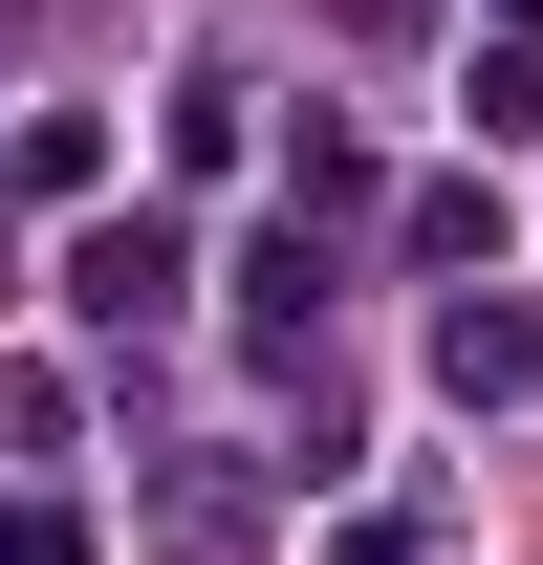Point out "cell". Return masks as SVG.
Returning <instances> with one entry per match:
<instances>
[{"mask_svg": "<svg viewBox=\"0 0 543 565\" xmlns=\"http://www.w3.org/2000/svg\"><path fill=\"white\" fill-rule=\"evenodd\" d=\"M500 44H522V66H543V0H500Z\"/></svg>", "mask_w": 543, "mask_h": 565, "instance_id": "8992f818", "label": "cell"}, {"mask_svg": "<svg viewBox=\"0 0 543 565\" xmlns=\"http://www.w3.org/2000/svg\"><path fill=\"white\" fill-rule=\"evenodd\" d=\"M0 414H22V392H0Z\"/></svg>", "mask_w": 543, "mask_h": 565, "instance_id": "52a82bcc", "label": "cell"}, {"mask_svg": "<svg viewBox=\"0 0 543 565\" xmlns=\"http://www.w3.org/2000/svg\"><path fill=\"white\" fill-rule=\"evenodd\" d=\"M370 196V131H327V109H305V131H283V217H348Z\"/></svg>", "mask_w": 543, "mask_h": 565, "instance_id": "277c9868", "label": "cell"}, {"mask_svg": "<svg viewBox=\"0 0 543 565\" xmlns=\"http://www.w3.org/2000/svg\"><path fill=\"white\" fill-rule=\"evenodd\" d=\"M0 565H87V522H66V500H22V522H0Z\"/></svg>", "mask_w": 543, "mask_h": 565, "instance_id": "5b68a950", "label": "cell"}, {"mask_svg": "<svg viewBox=\"0 0 543 565\" xmlns=\"http://www.w3.org/2000/svg\"><path fill=\"white\" fill-rule=\"evenodd\" d=\"M152 544L174 565H262V479H152Z\"/></svg>", "mask_w": 543, "mask_h": 565, "instance_id": "3957f363", "label": "cell"}, {"mask_svg": "<svg viewBox=\"0 0 543 565\" xmlns=\"http://www.w3.org/2000/svg\"><path fill=\"white\" fill-rule=\"evenodd\" d=\"M174 305H196V239H174L152 196H109V217L66 239V327H87V349H131V327H174Z\"/></svg>", "mask_w": 543, "mask_h": 565, "instance_id": "6da1fadb", "label": "cell"}, {"mask_svg": "<svg viewBox=\"0 0 543 565\" xmlns=\"http://www.w3.org/2000/svg\"><path fill=\"white\" fill-rule=\"evenodd\" d=\"M435 392H457V414H522V392H543V305L457 282V305H435Z\"/></svg>", "mask_w": 543, "mask_h": 565, "instance_id": "7a4b0ae2", "label": "cell"}]
</instances>
